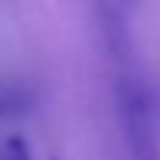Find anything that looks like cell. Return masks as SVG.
<instances>
[{
  "label": "cell",
  "mask_w": 160,
  "mask_h": 160,
  "mask_svg": "<svg viewBox=\"0 0 160 160\" xmlns=\"http://www.w3.org/2000/svg\"><path fill=\"white\" fill-rule=\"evenodd\" d=\"M118 105H121V121H124L128 147L134 160H160L157 131H154V105H150L144 82L134 72L118 75Z\"/></svg>",
  "instance_id": "1"
},
{
  "label": "cell",
  "mask_w": 160,
  "mask_h": 160,
  "mask_svg": "<svg viewBox=\"0 0 160 160\" xmlns=\"http://www.w3.org/2000/svg\"><path fill=\"white\" fill-rule=\"evenodd\" d=\"M0 160H30V144L17 134L3 137L0 141Z\"/></svg>",
  "instance_id": "2"
},
{
  "label": "cell",
  "mask_w": 160,
  "mask_h": 160,
  "mask_svg": "<svg viewBox=\"0 0 160 160\" xmlns=\"http://www.w3.org/2000/svg\"><path fill=\"white\" fill-rule=\"evenodd\" d=\"M0 111H3V95H0Z\"/></svg>",
  "instance_id": "3"
},
{
  "label": "cell",
  "mask_w": 160,
  "mask_h": 160,
  "mask_svg": "<svg viewBox=\"0 0 160 160\" xmlns=\"http://www.w3.org/2000/svg\"><path fill=\"white\" fill-rule=\"evenodd\" d=\"M128 3H134V0H128Z\"/></svg>",
  "instance_id": "4"
}]
</instances>
